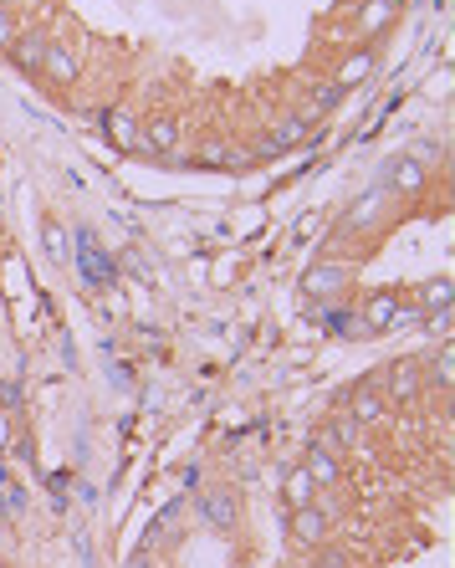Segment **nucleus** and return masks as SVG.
<instances>
[{
    "label": "nucleus",
    "mask_w": 455,
    "mask_h": 568,
    "mask_svg": "<svg viewBox=\"0 0 455 568\" xmlns=\"http://www.w3.org/2000/svg\"><path fill=\"white\" fill-rule=\"evenodd\" d=\"M353 282V267H343V261H317V267H307L302 272V292L307 297H317V302H323V297H338L343 287Z\"/></svg>",
    "instance_id": "obj_1"
},
{
    "label": "nucleus",
    "mask_w": 455,
    "mask_h": 568,
    "mask_svg": "<svg viewBox=\"0 0 455 568\" xmlns=\"http://www.w3.org/2000/svg\"><path fill=\"white\" fill-rule=\"evenodd\" d=\"M420 389H425V359H399V364L389 369L384 400H394V405H409V400H420Z\"/></svg>",
    "instance_id": "obj_2"
},
{
    "label": "nucleus",
    "mask_w": 455,
    "mask_h": 568,
    "mask_svg": "<svg viewBox=\"0 0 455 568\" xmlns=\"http://www.w3.org/2000/svg\"><path fill=\"white\" fill-rule=\"evenodd\" d=\"M328 533H333V512H328V507L312 502V507H297V512H292V538H297L302 548H317Z\"/></svg>",
    "instance_id": "obj_3"
},
{
    "label": "nucleus",
    "mask_w": 455,
    "mask_h": 568,
    "mask_svg": "<svg viewBox=\"0 0 455 568\" xmlns=\"http://www.w3.org/2000/svg\"><path fill=\"white\" fill-rule=\"evenodd\" d=\"M144 154H154V159H174V154H179V123H174L169 113H159V118L144 123ZM174 164H179V159H174Z\"/></svg>",
    "instance_id": "obj_4"
},
{
    "label": "nucleus",
    "mask_w": 455,
    "mask_h": 568,
    "mask_svg": "<svg viewBox=\"0 0 455 568\" xmlns=\"http://www.w3.org/2000/svg\"><path fill=\"white\" fill-rule=\"evenodd\" d=\"M384 389H379V379H363L353 395H348V415L358 420V425H379L384 420Z\"/></svg>",
    "instance_id": "obj_5"
},
{
    "label": "nucleus",
    "mask_w": 455,
    "mask_h": 568,
    "mask_svg": "<svg viewBox=\"0 0 455 568\" xmlns=\"http://www.w3.org/2000/svg\"><path fill=\"white\" fill-rule=\"evenodd\" d=\"M47 41H52V36H41V31H21L6 52H11V62H16L26 77H41V62H47Z\"/></svg>",
    "instance_id": "obj_6"
},
{
    "label": "nucleus",
    "mask_w": 455,
    "mask_h": 568,
    "mask_svg": "<svg viewBox=\"0 0 455 568\" xmlns=\"http://www.w3.org/2000/svg\"><path fill=\"white\" fill-rule=\"evenodd\" d=\"M41 77L57 82V87H72V82L82 77V62L62 47V41H47V62H41Z\"/></svg>",
    "instance_id": "obj_7"
},
{
    "label": "nucleus",
    "mask_w": 455,
    "mask_h": 568,
    "mask_svg": "<svg viewBox=\"0 0 455 568\" xmlns=\"http://www.w3.org/2000/svg\"><path fill=\"white\" fill-rule=\"evenodd\" d=\"M312 134V123L302 118V113H277V118H271V149H277V154H287V149H297L302 139Z\"/></svg>",
    "instance_id": "obj_8"
},
{
    "label": "nucleus",
    "mask_w": 455,
    "mask_h": 568,
    "mask_svg": "<svg viewBox=\"0 0 455 568\" xmlns=\"http://www.w3.org/2000/svg\"><path fill=\"white\" fill-rule=\"evenodd\" d=\"M394 21H399V11L389 6V0H363L358 16H353V31H358V36H384Z\"/></svg>",
    "instance_id": "obj_9"
},
{
    "label": "nucleus",
    "mask_w": 455,
    "mask_h": 568,
    "mask_svg": "<svg viewBox=\"0 0 455 568\" xmlns=\"http://www.w3.org/2000/svg\"><path fill=\"white\" fill-rule=\"evenodd\" d=\"M374 67H379V52H374V47H358L353 57H343V62H338V72H333V87H343V93H348V87H358V82L369 77Z\"/></svg>",
    "instance_id": "obj_10"
},
{
    "label": "nucleus",
    "mask_w": 455,
    "mask_h": 568,
    "mask_svg": "<svg viewBox=\"0 0 455 568\" xmlns=\"http://www.w3.org/2000/svg\"><path fill=\"white\" fill-rule=\"evenodd\" d=\"M103 134H108L123 154H144V134H139V123H133L128 113H118V108L103 118Z\"/></svg>",
    "instance_id": "obj_11"
},
{
    "label": "nucleus",
    "mask_w": 455,
    "mask_h": 568,
    "mask_svg": "<svg viewBox=\"0 0 455 568\" xmlns=\"http://www.w3.org/2000/svg\"><path fill=\"white\" fill-rule=\"evenodd\" d=\"M394 313H399V297H394V292H374L369 302H363V313H358V323L369 328V333H389Z\"/></svg>",
    "instance_id": "obj_12"
},
{
    "label": "nucleus",
    "mask_w": 455,
    "mask_h": 568,
    "mask_svg": "<svg viewBox=\"0 0 455 568\" xmlns=\"http://www.w3.org/2000/svg\"><path fill=\"white\" fill-rule=\"evenodd\" d=\"M384 185H389L394 195H415V190H425V164H420V159H394L389 174H384Z\"/></svg>",
    "instance_id": "obj_13"
},
{
    "label": "nucleus",
    "mask_w": 455,
    "mask_h": 568,
    "mask_svg": "<svg viewBox=\"0 0 455 568\" xmlns=\"http://www.w3.org/2000/svg\"><path fill=\"white\" fill-rule=\"evenodd\" d=\"M317 492H323V487H317L312 476H307V466H292V471L282 476V497H287V507H292V512H297V507H312V502H317Z\"/></svg>",
    "instance_id": "obj_14"
},
{
    "label": "nucleus",
    "mask_w": 455,
    "mask_h": 568,
    "mask_svg": "<svg viewBox=\"0 0 455 568\" xmlns=\"http://www.w3.org/2000/svg\"><path fill=\"white\" fill-rule=\"evenodd\" d=\"M200 507H205V517L215 522L220 533H236L241 507H236V497H231V492H205V502H200Z\"/></svg>",
    "instance_id": "obj_15"
},
{
    "label": "nucleus",
    "mask_w": 455,
    "mask_h": 568,
    "mask_svg": "<svg viewBox=\"0 0 455 568\" xmlns=\"http://www.w3.org/2000/svg\"><path fill=\"white\" fill-rule=\"evenodd\" d=\"M307 476H312L317 487H338V476H343V461L312 446V451H307Z\"/></svg>",
    "instance_id": "obj_16"
},
{
    "label": "nucleus",
    "mask_w": 455,
    "mask_h": 568,
    "mask_svg": "<svg viewBox=\"0 0 455 568\" xmlns=\"http://www.w3.org/2000/svg\"><path fill=\"white\" fill-rule=\"evenodd\" d=\"M415 308H420V313H440V308H450V282H445V277L425 282V292H420Z\"/></svg>",
    "instance_id": "obj_17"
},
{
    "label": "nucleus",
    "mask_w": 455,
    "mask_h": 568,
    "mask_svg": "<svg viewBox=\"0 0 455 568\" xmlns=\"http://www.w3.org/2000/svg\"><path fill=\"white\" fill-rule=\"evenodd\" d=\"M225 159H231V149H225L220 139H205L190 159V169H225Z\"/></svg>",
    "instance_id": "obj_18"
},
{
    "label": "nucleus",
    "mask_w": 455,
    "mask_h": 568,
    "mask_svg": "<svg viewBox=\"0 0 455 568\" xmlns=\"http://www.w3.org/2000/svg\"><path fill=\"white\" fill-rule=\"evenodd\" d=\"M450 369H455V359H450V343H440V354L425 364V384L445 389V384H450Z\"/></svg>",
    "instance_id": "obj_19"
},
{
    "label": "nucleus",
    "mask_w": 455,
    "mask_h": 568,
    "mask_svg": "<svg viewBox=\"0 0 455 568\" xmlns=\"http://www.w3.org/2000/svg\"><path fill=\"white\" fill-rule=\"evenodd\" d=\"M6 292H26V261L21 256L6 261Z\"/></svg>",
    "instance_id": "obj_20"
},
{
    "label": "nucleus",
    "mask_w": 455,
    "mask_h": 568,
    "mask_svg": "<svg viewBox=\"0 0 455 568\" xmlns=\"http://www.w3.org/2000/svg\"><path fill=\"white\" fill-rule=\"evenodd\" d=\"M16 36H21V31H16V16H11L6 6H0V52H6V47H11Z\"/></svg>",
    "instance_id": "obj_21"
},
{
    "label": "nucleus",
    "mask_w": 455,
    "mask_h": 568,
    "mask_svg": "<svg viewBox=\"0 0 455 568\" xmlns=\"http://www.w3.org/2000/svg\"><path fill=\"white\" fill-rule=\"evenodd\" d=\"M338 103H343V87H333V82L317 87V108H338Z\"/></svg>",
    "instance_id": "obj_22"
},
{
    "label": "nucleus",
    "mask_w": 455,
    "mask_h": 568,
    "mask_svg": "<svg viewBox=\"0 0 455 568\" xmlns=\"http://www.w3.org/2000/svg\"><path fill=\"white\" fill-rule=\"evenodd\" d=\"M369 215H374V195H363V200L353 205V215H348V226H363Z\"/></svg>",
    "instance_id": "obj_23"
},
{
    "label": "nucleus",
    "mask_w": 455,
    "mask_h": 568,
    "mask_svg": "<svg viewBox=\"0 0 455 568\" xmlns=\"http://www.w3.org/2000/svg\"><path fill=\"white\" fill-rule=\"evenodd\" d=\"M430 333H435V338H450V308H440V313L430 318Z\"/></svg>",
    "instance_id": "obj_24"
},
{
    "label": "nucleus",
    "mask_w": 455,
    "mask_h": 568,
    "mask_svg": "<svg viewBox=\"0 0 455 568\" xmlns=\"http://www.w3.org/2000/svg\"><path fill=\"white\" fill-rule=\"evenodd\" d=\"M62 241H67V236H62V226H47V246H52V256H62V251H67Z\"/></svg>",
    "instance_id": "obj_25"
},
{
    "label": "nucleus",
    "mask_w": 455,
    "mask_h": 568,
    "mask_svg": "<svg viewBox=\"0 0 455 568\" xmlns=\"http://www.w3.org/2000/svg\"><path fill=\"white\" fill-rule=\"evenodd\" d=\"M128 568H149V558H133V563H128Z\"/></svg>",
    "instance_id": "obj_26"
},
{
    "label": "nucleus",
    "mask_w": 455,
    "mask_h": 568,
    "mask_svg": "<svg viewBox=\"0 0 455 568\" xmlns=\"http://www.w3.org/2000/svg\"><path fill=\"white\" fill-rule=\"evenodd\" d=\"M389 6H394V11H404V6H409V0H389Z\"/></svg>",
    "instance_id": "obj_27"
},
{
    "label": "nucleus",
    "mask_w": 455,
    "mask_h": 568,
    "mask_svg": "<svg viewBox=\"0 0 455 568\" xmlns=\"http://www.w3.org/2000/svg\"><path fill=\"white\" fill-rule=\"evenodd\" d=\"M0 441H6V415H0Z\"/></svg>",
    "instance_id": "obj_28"
},
{
    "label": "nucleus",
    "mask_w": 455,
    "mask_h": 568,
    "mask_svg": "<svg viewBox=\"0 0 455 568\" xmlns=\"http://www.w3.org/2000/svg\"><path fill=\"white\" fill-rule=\"evenodd\" d=\"M0 6H6V11H11V0H0Z\"/></svg>",
    "instance_id": "obj_29"
}]
</instances>
